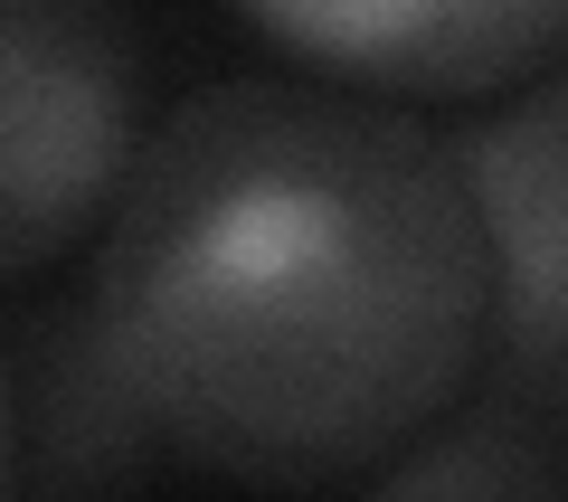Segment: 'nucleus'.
I'll return each instance as SVG.
<instances>
[{
    "label": "nucleus",
    "mask_w": 568,
    "mask_h": 502,
    "mask_svg": "<svg viewBox=\"0 0 568 502\" xmlns=\"http://www.w3.org/2000/svg\"><path fill=\"white\" fill-rule=\"evenodd\" d=\"M493 228V351L484 399L568 426V58L446 123Z\"/></svg>",
    "instance_id": "3"
},
{
    "label": "nucleus",
    "mask_w": 568,
    "mask_h": 502,
    "mask_svg": "<svg viewBox=\"0 0 568 502\" xmlns=\"http://www.w3.org/2000/svg\"><path fill=\"white\" fill-rule=\"evenodd\" d=\"M284 67L398 104H493L568 58V0H227Z\"/></svg>",
    "instance_id": "4"
},
{
    "label": "nucleus",
    "mask_w": 568,
    "mask_h": 502,
    "mask_svg": "<svg viewBox=\"0 0 568 502\" xmlns=\"http://www.w3.org/2000/svg\"><path fill=\"white\" fill-rule=\"evenodd\" d=\"M0 380H10V426H0V474L20 502L48 493H133L152 474H181L162 426L142 418L133 380L114 370L95 332V303L77 284H10L0 322Z\"/></svg>",
    "instance_id": "5"
},
{
    "label": "nucleus",
    "mask_w": 568,
    "mask_h": 502,
    "mask_svg": "<svg viewBox=\"0 0 568 502\" xmlns=\"http://www.w3.org/2000/svg\"><path fill=\"white\" fill-rule=\"evenodd\" d=\"M369 493H388V502H417V493H455V502H474V493H568V426L540 418V408H511V399H484L474 389Z\"/></svg>",
    "instance_id": "6"
},
{
    "label": "nucleus",
    "mask_w": 568,
    "mask_h": 502,
    "mask_svg": "<svg viewBox=\"0 0 568 502\" xmlns=\"http://www.w3.org/2000/svg\"><path fill=\"white\" fill-rule=\"evenodd\" d=\"M77 275L171 464L246 493H369L493 351L455 133L304 67L152 114Z\"/></svg>",
    "instance_id": "1"
},
{
    "label": "nucleus",
    "mask_w": 568,
    "mask_h": 502,
    "mask_svg": "<svg viewBox=\"0 0 568 502\" xmlns=\"http://www.w3.org/2000/svg\"><path fill=\"white\" fill-rule=\"evenodd\" d=\"M142 133V29L123 0H0V275L39 284L95 247Z\"/></svg>",
    "instance_id": "2"
}]
</instances>
